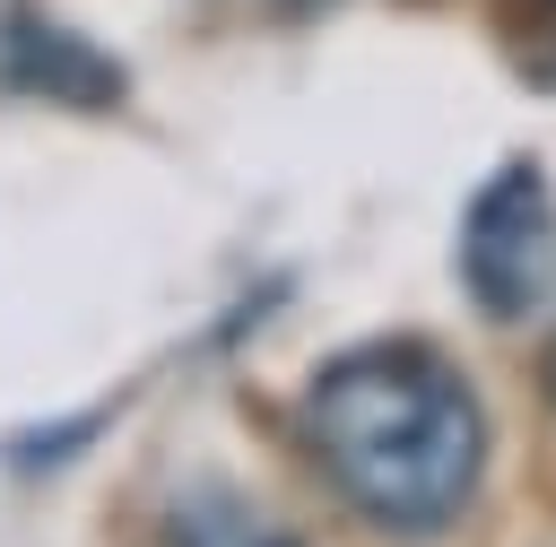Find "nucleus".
<instances>
[{
  "mask_svg": "<svg viewBox=\"0 0 556 547\" xmlns=\"http://www.w3.org/2000/svg\"><path fill=\"white\" fill-rule=\"evenodd\" d=\"M174 547H295V538H269V530H252V521H243V504L217 486V495L182 504V521H174Z\"/></svg>",
  "mask_w": 556,
  "mask_h": 547,
  "instance_id": "20e7f679",
  "label": "nucleus"
},
{
  "mask_svg": "<svg viewBox=\"0 0 556 547\" xmlns=\"http://www.w3.org/2000/svg\"><path fill=\"white\" fill-rule=\"evenodd\" d=\"M452 260L486 321H530L556 295V182L539 156H513L469 191Z\"/></svg>",
  "mask_w": 556,
  "mask_h": 547,
  "instance_id": "f03ea898",
  "label": "nucleus"
},
{
  "mask_svg": "<svg viewBox=\"0 0 556 547\" xmlns=\"http://www.w3.org/2000/svg\"><path fill=\"white\" fill-rule=\"evenodd\" d=\"M0 87L70 104V113H104V104H122V61L96 52L87 35L52 26L35 0H0Z\"/></svg>",
  "mask_w": 556,
  "mask_h": 547,
  "instance_id": "7ed1b4c3",
  "label": "nucleus"
},
{
  "mask_svg": "<svg viewBox=\"0 0 556 547\" xmlns=\"http://www.w3.org/2000/svg\"><path fill=\"white\" fill-rule=\"evenodd\" d=\"M304 451L321 460L330 495L391 530L443 538L486 478V408L478 382L434 339H356L304 382Z\"/></svg>",
  "mask_w": 556,
  "mask_h": 547,
  "instance_id": "f257e3e1",
  "label": "nucleus"
},
{
  "mask_svg": "<svg viewBox=\"0 0 556 547\" xmlns=\"http://www.w3.org/2000/svg\"><path fill=\"white\" fill-rule=\"evenodd\" d=\"M539 391H547V408H556V330H547V356H539Z\"/></svg>",
  "mask_w": 556,
  "mask_h": 547,
  "instance_id": "39448f33",
  "label": "nucleus"
}]
</instances>
